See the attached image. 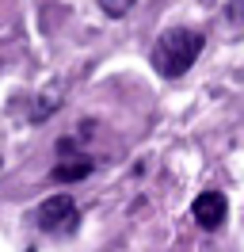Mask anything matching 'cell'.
I'll list each match as a JSON object with an SVG mask.
<instances>
[{
	"label": "cell",
	"mask_w": 244,
	"mask_h": 252,
	"mask_svg": "<svg viewBox=\"0 0 244 252\" xmlns=\"http://www.w3.org/2000/svg\"><path fill=\"white\" fill-rule=\"evenodd\" d=\"M202 50H206V34H202V31L172 27V31H164L156 42H152L149 62H152V69H156L164 80H176V77H183V73L198 62Z\"/></svg>",
	"instance_id": "1"
},
{
	"label": "cell",
	"mask_w": 244,
	"mask_h": 252,
	"mask_svg": "<svg viewBox=\"0 0 244 252\" xmlns=\"http://www.w3.org/2000/svg\"><path fill=\"white\" fill-rule=\"evenodd\" d=\"M76 221H80L76 203H73V195H65V191L42 199L38 210H34V225H38L42 233H69V229H76Z\"/></svg>",
	"instance_id": "2"
},
{
	"label": "cell",
	"mask_w": 244,
	"mask_h": 252,
	"mask_svg": "<svg viewBox=\"0 0 244 252\" xmlns=\"http://www.w3.org/2000/svg\"><path fill=\"white\" fill-rule=\"evenodd\" d=\"M191 214H195L198 229L214 233V229H221L225 218H229V199L221 195V191H202L195 203H191Z\"/></svg>",
	"instance_id": "3"
},
{
	"label": "cell",
	"mask_w": 244,
	"mask_h": 252,
	"mask_svg": "<svg viewBox=\"0 0 244 252\" xmlns=\"http://www.w3.org/2000/svg\"><path fill=\"white\" fill-rule=\"evenodd\" d=\"M92 176V160L80 157V160H61L58 168L50 172V180L54 184H76V180H88Z\"/></svg>",
	"instance_id": "4"
},
{
	"label": "cell",
	"mask_w": 244,
	"mask_h": 252,
	"mask_svg": "<svg viewBox=\"0 0 244 252\" xmlns=\"http://www.w3.org/2000/svg\"><path fill=\"white\" fill-rule=\"evenodd\" d=\"M58 107H61V92H58V88H46V92L38 95V103L30 107V123H34V126H42V123H46V119H50V115H54Z\"/></svg>",
	"instance_id": "5"
},
{
	"label": "cell",
	"mask_w": 244,
	"mask_h": 252,
	"mask_svg": "<svg viewBox=\"0 0 244 252\" xmlns=\"http://www.w3.org/2000/svg\"><path fill=\"white\" fill-rule=\"evenodd\" d=\"M134 4H137V0H99L103 16H111V19H122V16H130V12H134Z\"/></svg>",
	"instance_id": "6"
},
{
	"label": "cell",
	"mask_w": 244,
	"mask_h": 252,
	"mask_svg": "<svg viewBox=\"0 0 244 252\" xmlns=\"http://www.w3.org/2000/svg\"><path fill=\"white\" fill-rule=\"evenodd\" d=\"M54 149L61 153V160H65V157H73V149H76V138H58V145H54Z\"/></svg>",
	"instance_id": "7"
},
{
	"label": "cell",
	"mask_w": 244,
	"mask_h": 252,
	"mask_svg": "<svg viewBox=\"0 0 244 252\" xmlns=\"http://www.w3.org/2000/svg\"><path fill=\"white\" fill-rule=\"evenodd\" d=\"M225 19H244V0H237L233 8H225Z\"/></svg>",
	"instance_id": "8"
},
{
	"label": "cell",
	"mask_w": 244,
	"mask_h": 252,
	"mask_svg": "<svg viewBox=\"0 0 244 252\" xmlns=\"http://www.w3.org/2000/svg\"><path fill=\"white\" fill-rule=\"evenodd\" d=\"M27 252H34V249H27Z\"/></svg>",
	"instance_id": "9"
}]
</instances>
